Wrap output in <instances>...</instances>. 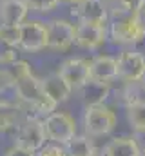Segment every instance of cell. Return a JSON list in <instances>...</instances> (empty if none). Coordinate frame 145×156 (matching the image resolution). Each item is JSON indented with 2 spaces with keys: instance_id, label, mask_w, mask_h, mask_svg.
<instances>
[{
  "instance_id": "cell-13",
  "label": "cell",
  "mask_w": 145,
  "mask_h": 156,
  "mask_svg": "<svg viewBox=\"0 0 145 156\" xmlns=\"http://www.w3.org/2000/svg\"><path fill=\"white\" fill-rule=\"evenodd\" d=\"M91 78L102 83L112 85L114 80H118V64L116 58L109 55H98L91 60Z\"/></svg>"
},
{
  "instance_id": "cell-22",
  "label": "cell",
  "mask_w": 145,
  "mask_h": 156,
  "mask_svg": "<svg viewBox=\"0 0 145 156\" xmlns=\"http://www.w3.org/2000/svg\"><path fill=\"white\" fill-rule=\"evenodd\" d=\"M60 2L62 0H26V4L29 5V9L35 11V13H40V15L55 11L60 5Z\"/></svg>"
},
{
  "instance_id": "cell-20",
  "label": "cell",
  "mask_w": 145,
  "mask_h": 156,
  "mask_svg": "<svg viewBox=\"0 0 145 156\" xmlns=\"http://www.w3.org/2000/svg\"><path fill=\"white\" fill-rule=\"evenodd\" d=\"M142 85L140 82H123V85L120 87L118 91V96H120V102L127 107L138 100H142Z\"/></svg>"
},
{
  "instance_id": "cell-26",
  "label": "cell",
  "mask_w": 145,
  "mask_h": 156,
  "mask_svg": "<svg viewBox=\"0 0 145 156\" xmlns=\"http://www.w3.org/2000/svg\"><path fill=\"white\" fill-rule=\"evenodd\" d=\"M4 156H36V153L35 151H31V149H26V147L18 145V144H15L11 149L5 151V154Z\"/></svg>"
},
{
  "instance_id": "cell-18",
  "label": "cell",
  "mask_w": 145,
  "mask_h": 156,
  "mask_svg": "<svg viewBox=\"0 0 145 156\" xmlns=\"http://www.w3.org/2000/svg\"><path fill=\"white\" fill-rule=\"evenodd\" d=\"M67 156H96L98 151L89 134H76L64 145Z\"/></svg>"
},
{
  "instance_id": "cell-7",
  "label": "cell",
  "mask_w": 145,
  "mask_h": 156,
  "mask_svg": "<svg viewBox=\"0 0 145 156\" xmlns=\"http://www.w3.org/2000/svg\"><path fill=\"white\" fill-rule=\"evenodd\" d=\"M109 38V26L107 24H76V35H74V45L80 49L94 51L100 49Z\"/></svg>"
},
{
  "instance_id": "cell-27",
  "label": "cell",
  "mask_w": 145,
  "mask_h": 156,
  "mask_svg": "<svg viewBox=\"0 0 145 156\" xmlns=\"http://www.w3.org/2000/svg\"><path fill=\"white\" fill-rule=\"evenodd\" d=\"M133 138L136 140V144H138L142 154H145V129H136V131H133Z\"/></svg>"
},
{
  "instance_id": "cell-11",
  "label": "cell",
  "mask_w": 145,
  "mask_h": 156,
  "mask_svg": "<svg viewBox=\"0 0 145 156\" xmlns=\"http://www.w3.org/2000/svg\"><path fill=\"white\" fill-rule=\"evenodd\" d=\"M71 15L76 18V22L85 24H107L111 18L104 0H83L80 4H74Z\"/></svg>"
},
{
  "instance_id": "cell-14",
  "label": "cell",
  "mask_w": 145,
  "mask_h": 156,
  "mask_svg": "<svg viewBox=\"0 0 145 156\" xmlns=\"http://www.w3.org/2000/svg\"><path fill=\"white\" fill-rule=\"evenodd\" d=\"M42 87L44 91L47 93V96L58 105V104H64L72 93V87L65 82V78L62 76L58 71L49 75V76L42 78Z\"/></svg>"
},
{
  "instance_id": "cell-32",
  "label": "cell",
  "mask_w": 145,
  "mask_h": 156,
  "mask_svg": "<svg viewBox=\"0 0 145 156\" xmlns=\"http://www.w3.org/2000/svg\"><path fill=\"white\" fill-rule=\"evenodd\" d=\"M142 156H145V154H142Z\"/></svg>"
},
{
  "instance_id": "cell-1",
  "label": "cell",
  "mask_w": 145,
  "mask_h": 156,
  "mask_svg": "<svg viewBox=\"0 0 145 156\" xmlns=\"http://www.w3.org/2000/svg\"><path fill=\"white\" fill-rule=\"evenodd\" d=\"M9 71L15 76V96L18 102L35 111V115L42 116H47L56 111V104L47 96L42 87V80L33 75V69L27 62L18 60L15 66L9 67Z\"/></svg>"
},
{
  "instance_id": "cell-4",
  "label": "cell",
  "mask_w": 145,
  "mask_h": 156,
  "mask_svg": "<svg viewBox=\"0 0 145 156\" xmlns=\"http://www.w3.org/2000/svg\"><path fill=\"white\" fill-rule=\"evenodd\" d=\"M49 45V33L47 22L40 18H27L20 24V49L27 53H38L47 49Z\"/></svg>"
},
{
  "instance_id": "cell-28",
  "label": "cell",
  "mask_w": 145,
  "mask_h": 156,
  "mask_svg": "<svg viewBox=\"0 0 145 156\" xmlns=\"http://www.w3.org/2000/svg\"><path fill=\"white\" fill-rule=\"evenodd\" d=\"M138 18H140V22L143 24V27H145V7L140 11V13H138Z\"/></svg>"
},
{
  "instance_id": "cell-16",
  "label": "cell",
  "mask_w": 145,
  "mask_h": 156,
  "mask_svg": "<svg viewBox=\"0 0 145 156\" xmlns=\"http://www.w3.org/2000/svg\"><path fill=\"white\" fill-rule=\"evenodd\" d=\"M100 156H142V151L133 136H118L102 149Z\"/></svg>"
},
{
  "instance_id": "cell-15",
  "label": "cell",
  "mask_w": 145,
  "mask_h": 156,
  "mask_svg": "<svg viewBox=\"0 0 145 156\" xmlns=\"http://www.w3.org/2000/svg\"><path fill=\"white\" fill-rule=\"evenodd\" d=\"M76 93L80 94V100L85 104V107H89V105H100V104H105V100L109 98L111 85L109 83H102V82H96V80L91 78Z\"/></svg>"
},
{
  "instance_id": "cell-21",
  "label": "cell",
  "mask_w": 145,
  "mask_h": 156,
  "mask_svg": "<svg viewBox=\"0 0 145 156\" xmlns=\"http://www.w3.org/2000/svg\"><path fill=\"white\" fill-rule=\"evenodd\" d=\"M0 45L20 49V26L0 24Z\"/></svg>"
},
{
  "instance_id": "cell-12",
  "label": "cell",
  "mask_w": 145,
  "mask_h": 156,
  "mask_svg": "<svg viewBox=\"0 0 145 156\" xmlns=\"http://www.w3.org/2000/svg\"><path fill=\"white\" fill-rule=\"evenodd\" d=\"M29 11L26 0H0V24L20 26L29 18Z\"/></svg>"
},
{
  "instance_id": "cell-2",
  "label": "cell",
  "mask_w": 145,
  "mask_h": 156,
  "mask_svg": "<svg viewBox=\"0 0 145 156\" xmlns=\"http://www.w3.org/2000/svg\"><path fill=\"white\" fill-rule=\"evenodd\" d=\"M109 38L114 45H138L145 40V27L138 16L112 18L109 24Z\"/></svg>"
},
{
  "instance_id": "cell-19",
  "label": "cell",
  "mask_w": 145,
  "mask_h": 156,
  "mask_svg": "<svg viewBox=\"0 0 145 156\" xmlns=\"http://www.w3.org/2000/svg\"><path fill=\"white\" fill-rule=\"evenodd\" d=\"M125 115H127V122L131 123L133 131L136 129H145V100H138L131 105L125 107Z\"/></svg>"
},
{
  "instance_id": "cell-6",
  "label": "cell",
  "mask_w": 145,
  "mask_h": 156,
  "mask_svg": "<svg viewBox=\"0 0 145 156\" xmlns=\"http://www.w3.org/2000/svg\"><path fill=\"white\" fill-rule=\"evenodd\" d=\"M15 138H16L18 145H22L26 149H31L35 153L40 151L49 142L47 134H45L44 120H40L38 116H31V115L20 123V127L15 133Z\"/></svg>"
},
{
  "instance_id": "cell-3",
  "label": "cell",
  "mask_w": 145,
  "mask_h": 156,
  "mask_svg": "<svg viewBox=\"0 0 145 156\" xmlns=\"http://www.w3.org/2000/svg\"><path fill=\"white\" fill-rule=\"evenodd\" d=\"M116 122H118L116 113L105 104L85 107L83 127H85V134L89 136H105L109 133H112L116 127Z\"/></svg>"
},
{
  "instance_id": "cell-10",
  "label": "cell",
  "mask_w": 145,
  "mask_h": 156,
  "mask_svg": "<svg viewBox=\"0 0 145 156\" xmlns=\"http://www.w3.org/2000/svg\"><path fill=\"white\" fill-rule=\"evenodd\" d=\"M118 80L122 82H140L145 73V55L140 51H123L116 58Z\"/></svg>"
},
{
  "instance_id": "cell-25",
  "label": "cell",
  "mask_w": 145,
  "mask_h": 156,
  "mask_svg": "<svg viewBox=\"0 0 145 156\" xmlns=\"http://www.w3.org/2000/svg\"><path fill=\"white\" fill-rule=\"evenodd\" d=\"M7 89H15V76L9 69L0 67V94L5 93Z\"/></svg>"
},
{
  "instance_id": "cell-30",
  "label": "cell",
  "mask_w": 145,
  "mask_h": 156,
  "mask_svg": "<svg viewBox=\"0 0 145 156\" xmlns=\"http://www.w3.org/2000/svg\"><path fill=\"white\" fill-rule=\"evenodd\" d=\"M64 2H69V4L74 5V4H80V2H83V0H64Z\"/></svg>"
},
{
  "instance_id": "cell-8",
  "label": "cell",
  "mask_w": 145,
  "mask_h": 156,
  "mask_svg": "<svg viewBox=\"0 0 145 156\" xmlns=\"http://www.w3.org/2000/svg\"><path fill=\"white\" fill-rule=\"evenodd\" d=\"M47 33H49V49L53 51H67L74 44L76 35V24L64 18H51L47 22Z\"/></svg>"
},
{
  "instance_id": "cell-5",
  "label": "cell",
  "mask_w": 145,
  "mask_h": 156,
  "mask_svg": "<svg viewBox=\"0 0 145 156\" xmlns=\"http://www.w3.org/2000/svg\"><path fill=\"white\" fill-rule=\"evenodd\" d=\"M44 127L49 142L65 145L72 136H76V123L74 118L62 111H53L51 115L44 116Z\"/></svg>"
},
{
  "instance_id": "cell-23",
  "label": "cell",
  "mask_w": 145,
  "mask_h": 156,
  "mask_svg": "<svg viewBox=\"0 0 145 156\" xmlns=\"http://www.w3.org/2000/svg\"><path fill=\"white\" fill-rule=\"evenodd\" d=\"M18 60H20V58H18V53H16L15 47H5V49L0 51V67L9 69V67L15 66Z\"/></svg>"
},
{
  "instance_id": "cell-31",
  "label": "cell",
  "mask_w": 145,
  "mask_h": 156,
  "mask_svg": "<svg viewBox=\"0 0 145 156\" xmlns=\"http://www.w3.org/2000/svg\"><path fill=\"white\" fill-rule=\"evenodd\" d=\"M0 133H2V129H0Z\"/></svg>"
},
{
  "instance_id": "cell-17",
  "label": "cell",
  "mask_w": 145,
  "mask_h": 156,
  "mask_svg": "<svg viewBox=\"0 0 145 156\" xmlns=\"http://www.w3.org/2000/svg\"><path fill=\"white\" fill-rule=\"evenodd\" d=\"M109 9V16L123 18V16H138V13L145 7V0H104Z\"/></svg>"
},
{
  "instance_id": "cell-29",
  "label": "cell",
  "mask_w": 145,
  "mask_h": 156,
  "mask_svg": "<svg viewBox=\"0 0 145 156\" xmlns=\"http://www.w3.org/2000/svg\"><path fill=\"white\" fill-rule=\"evenodd\" d=\"M140 85H142V89L145 91V73H143V76L140 78Z\"/></svg>"
},
{
  "instance_id": "cell-24",
  "label": "cell",
  "mask_w": 145,
  "mask_h": 156,
  "mask_svg": "<svg viewBox=\"0 0 145 156\" xmlns=\"http://www.w3.org/2000/svg\"><path fill=\"white\" fill-rule=\"evenodd\" d=\"M36 156H67V151L64 145L51 142V144H45L40 151H36Z\"/></svg>"
},
{
  "instance_id": "cell-9",
  "label": "cell",
  "mask_w": 145,
  "mask_h": 156,
  "mask_svg": "<svg viewBox=\"0 0 145 156\" xmlns=\"http://www.w3.org/2000/svg\"><path fill=\"white\" fill-rule=\"evenodd\" d=\"M58 73L65 78V82L72 87V91H78L91 80V60L72 56L60 64Z\"/></svg>"
}]
</instances>
